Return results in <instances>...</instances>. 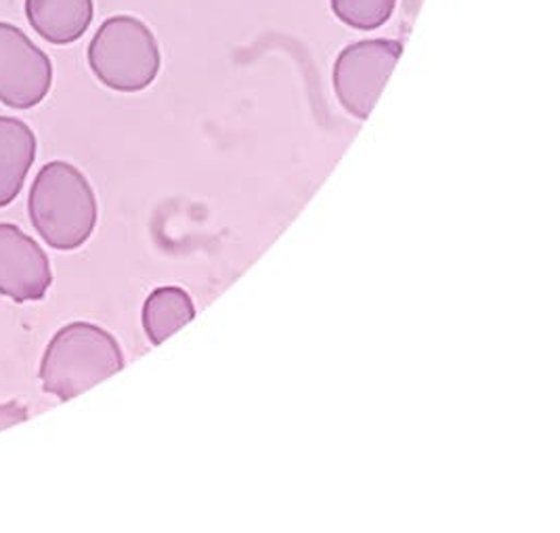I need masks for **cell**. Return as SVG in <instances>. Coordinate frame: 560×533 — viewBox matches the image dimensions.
I'll return each mask as SVG.
<instances>
[{
  "instance_id": "cell-1",
  "label": "cell",
  "mask_w": 560,
  "mask_h": 533,
  "mask_svg": "<svg viewBox=\"0 0 560 533\" xmlns=\"http://www.w3.org/2000/svg\"><path fill=\"white\" fill-rule=\"evenodd\" d=\"M30 221L55 251H77L97 225L95 192L74 164L52 160L32 183Z\"/></svg>"
},
{
  "instance_id": "cell-2",
  "label": "cell",
  "mask_w": 560,
  "mask_h": 533,
  "mask_svg": "<svg viewBox=\"0 0 560 533\" xmlns=\"http://www.w3.org/2000/svg\"><path fill=\"white\" fill-rule=\"evenodd\" d=\"M122 368V349L109 332L89 322H74L52 336L38 376L45 393L70 402Z\"/></svg>"
},
{
  "instance_id": "cell-3",
  "label": "cell",
  "mask_w": 560,
  "mask_h": 533,
  "mask_svg": "<svg viewBox=\"0 0 560 533\" xmlns=\"http://www.w3.org/2000/svg\"><path fill=\"white\" fill-rule=\"evenodd\" d=\"M89 66L103 86L118 93H139L158 78L162 55L145 22L132 15H114L95 32L89 45Z\"/></svg>"
},
{
  "instance_id": "cell-4",
  "label": "cell",
  "mask_w": 560,
  "mask_h": 533,
  "mask_svg": "<svg viewBox=\"0 0 560 533\" xmlns=\"http://www.w3.org/2000/svg\"><path fill=\"white\" fill-rule=\"evenodd\" d=\"M404 53L401 40H359L342 49L334 63V93L342 107L368 120Z\"/></svg>"
},
{
  "instance_id": "cell-5",
  "label": "cell",
  "mask_w": 560,
  "mask_h": 533,
  "mask_svg": "<svg viewBox=\"0 0 560 533\" xmlns=\"http://www.w3.org/2000/svg\"><path fill=\"white\" fill-rule=\"evenodd\" d=\"M51 84L49 55L36 47L24 30L0 22V103L32 109L45 102Z\"/></svg>"
},
{
  "instance_id": "cell-6",
  "label": "cell",
  "mask_w": 560,
  "mask_h": 533,
  "mask_svg": "<svg viewBox=\"0 0 560 533\" xmlns=\"http://www.w3.org/2000/svg\"><path fill=\"white\" fill-rule=\"evenodd\" d=\"M49 256L26 231L0 223V294L15 303L40 301L51 288Z\"/></svg>"
},
{
  "instance_id": "cell-7",
  "label": "cell",
  "mask_w": 560,
  "mask_h": 533,
  "mask_svg": "<svg viewBox=\"0 0 560 533\" xmlns=\"http://www.w3.org/2000/svg\"><path fill=\"white\" fill-rule=\"evenodd\" d=\"M93 0H26V18L34 32L51 45H72L93 24Z\"/></svg>"
},
{
  "instance_id": "cell-8",
  "label": "cell",
  "mask_w": 560,
  "mask_h": 533,
  "mask_svg": "<svg viewBox=\"0 0 560 533\" xmlns=\"http://www.w3.org/2000/svg\"><path fill=\"white\" fill-rule=\"evenodd\" d=\"M34 160V130L20 118L0 116V208L20 196Z\"/></svg>"
},
{
  "instance_id": "cell-9",
  "label": "cell",
  "mask_w": 560,
  "mask_h": 533,
  "mask_svg": "<svg viewBox=\"0 0 560 533\" xmlns=\"http://www.w3.org/2000/svg\"><path fill=\"white\" fill-rule=\"evenodd\" d=\"M196 317V305L191 297L178 286L155 288L148 297L141 322L143 331L153 345L164 343L168 336L187 326Z\"/></svg>"
},
{
  "instance_id": "cell-10",
  "label": "cell",
  "mask_w": 560,
  "mask_h": 533,
  "mask_svg": "<svg viewBox=\"0 0 560 533\" xmlns=\"http://www.w3.org/2000/svg\"><path fill=\"white\" fill-rule=\"evenodd\" d=\"M330 4L342 24L370 32L393 18L397 0H330Z\"/></svg>"
},
{
  "instance_id": "cell-11",
  "label": "cell",
  "mask_w": 560,
  "mask_h": 533,
  "mask_svg": "<svg viewBox=\"0 0 560 533\" xmlns=\"http://www.w3.org/2000/svg\"><path fill=\"white\" fill-rule=\"evenodd\" d=\"M27 409L22 404H2L0 406V431L7 429V427H13V425H20V422H26Z\"/></svg>"
}]
</instances>
